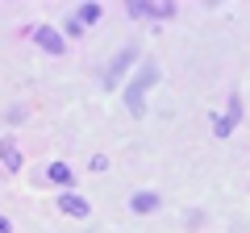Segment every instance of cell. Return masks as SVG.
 <instances>
[{"label":"cell","mask_w":250,"mask_h":233,"mask_svg":"<svg viewBox=\"0 0 250 233\" xmlns=\"http://www.w3.org/2000/svg\"><path fill=\"white\" fill-rule=\"evenodd\" d=\"M100 17H104V9H100V4H83V9L75 13V21H80V25H96Z\"/></svg>","instance_id":"8"},{"label":"cell","mask_w":250,"mask_h":233,"mask_svg":"<svg viewBox=\"0 0 250 233\" xmlns=\"http://www.w3.org/2000/svg\"><path fill=\"white\" fill-rule=\"evenodd\" d=\"M238 116H242V100L233 96V100H229V113L213 121V134H217V137H229V134H233V125H238Z\"/></svg>","instance_id":"6"},{"label":"cell","mask_w":250,"mask_h":233,"mask_svg":"<svg viewBox=\"0 0 250 233\" xmlns=\"http://www.w3.org/2000/svg\"><path fill=\"white\" fill-rule=\"evenodd\" d=\"M159 204H163V200H159V192H134V200H129V208H134V213H159Z\"/></svg>","instance_id":"7"},{"label":"cell","mask_w":250,"mask_h":233,"mask_svg":"<svg viewBox=\"0 0 250 233\" xmlns=\"http://www.w3.org/2000/svg\"><path fill=\"white\" fill-rule=\"evenodd\" d=\"M0 233H13V225H9V216H0Z\"/></svg>","instance_id":"11"},{"label":"cell","mask_w":250,"mask_h":233,"mask_svg":"<svg viewBox=\"0 0 250 233\" xmlns=\"http://www.w3.org/2000/svg\"><path fill=\"white\" fill-rule=\"evenodd\" d=\"M154 79H159V63H142V67H138V75L129 79V88H125V108H129L134 116L146 113V100L142 96H146V88H150Z\"/></svg>","instance_id":"1"},{"label":"cell","mask_w":250,"mask_h":233,"mask_svg":"<svg viewBox=\"0 0 250 233\" xmlns=\"http://www.w3.org/2000/svg\"><path fill=\"white\" fill-rule=\"evenodd\" d=\"M0 162H4V171H21L25 162H21V150H17V137L4 134L0 137Z\"/></svg>","instance_id":"5"},{"label":"cell","mask_w":250,"mask_h":233,"mask_svg":"<svg viewBox=\"0 0 250 233\" xmlns=\"http://www.w3.org/2000/svg\"><path fill=\"white\" fill-rule=\"evenodd\" d=\"M67 34H71V38H83V25H80L75 17H71V21H67Z\"/></svg>","instance_id":"10"},{"label":"cell","mask_w":250,"mask_h":233,"mask_svg":"<svg viewBox=\"0 0 250 233\" xmlns=\"http://www.w3.org/2000/svg\"><path fill=\"white\" fill-rule=\"evenodd\" d=\"M46 175H50L54 183H62V188H67V183H71V171L62 167V162H50V171H46Z\"/></svg>","instance_id":"9"},{"label":"cell","mask_w":250,"mask_h":233,"mask_svg":"<svg viewBox=\"0 0 250 233\" xmlns=\"http://www.w3.org/2000/svg\"><path fill=\"white\" fill-rule=\"evenodd\" d=\"M134 58H138V46H125V50L113 58V67L104 71V88H117V83H121V75H125V67L134 63Z\"/></svg>","instance_id":"3"},{"label":"cell","mask_w":250,"mask_h":233,"mask_svg":"<svg viewBox=\"0 0 250 233\" xmlns=\"http://www.w3.org/2000/svg\"><path fill=\"white\" fill-rule=\"evenodd\" d=\"M29 38H34L46 54H62V46H67V42H62V34H59L54 25H34V29H29Z\"/></svg>","instance_id":"2"},{"label":"cell","mask_w":250,"mask_h":233,"mask_svg":"<svg viewBox=\"0 0 250 233\" xmlns=\"http://www.w3.org/2000/svg\"><path fill=\"white\" fill-rule=\"evenodd\" d=\"M59 208H62L67 216H75V221H83V216H92V204H88L83 196H75V192H62V196H59Z\"/></svg>","instance_id":"4"}]
</instances>
